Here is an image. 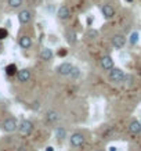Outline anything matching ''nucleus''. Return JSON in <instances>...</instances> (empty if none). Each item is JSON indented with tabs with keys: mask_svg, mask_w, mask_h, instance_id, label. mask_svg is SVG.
Returning a JSON list of instances; mask_svg holds the SVG:
<instances>
[{
	"mask_svg": "<svg viewBox=\"0 0 141 151\" xmlns=\"http://www.w3.org/2000/svg\"><path fill=\"white\" fill-rule=\"evenodd\" d=\"M109 79L114 83H122L125 81V72L120 68H112L109 72Z\"/></svg>",
	"mask_w": 141,
	"mask_h": 151,
	"instance_id": "obj_1",
	"label": "nucleus"
},
{
	"mask_svg": "<svg viewBox=\"0 0 141 151\" xmlns=\"http://www.w3.org/2000/svg\"><path fill=\"white\" fill-rule=\"evenodd\" d=\"M3 129H4L6 132H14V130H17L18 129V124H17V119L15 118H7L3 122Z\"/></svg>",
	"mask_w": 141,
	"mask_h": 151,
	"instance_id": "obj_2",
	"label": "nucleus"
},
{
	"mask_svg": "<svg viewBox=\"0 0 141 151\" xmlns=\"http://www.w3.org/2000/svg\"><path fill=\"white\" fill-rule=\"evenodd\" d=\"M32 129H33V125L31 121H22L21 122V125L18 126V130L21 134H24V136H28V134H31L32 133Z\"/></svg>",
	"mask_w": 141,
	"mask_h": 151,
	"instance_id": "obj_3",
	"label": "nucleus"
},
{
	"mask_svg": "<svg viewBox=\"0 0 141 151\" xmlns=\"http://www.w3.org/2000/svg\"><path fill=\"white\" fill-rule=\"evenodd\" d=\"M112 45L115 46V49H122L125 45H126V37L120 35V33H116L112 37Z\"/></svg>",
	"mask_w": 141,
	"mask_h": 151,
	"instance_id": "obj_4",
	"label": "nucleus"
},
{
	"mask_svg": "<svg viewBox=\"0 0 141 151\" xmlns=\"http://www.w3.org/2000/svg\"><path fill=\"white\" fill-rule=\"evenodd\" d=\"M31 19H32V13H31L29 10H22V11L18 14V21H19V24H21V25L28 24Z\"/></svg>",
	"mask_w": 141,
	"mask_h": 151,
	"instance_id": "obj_5",
	"label": "nucleus"
},
{
	"mask_svg": "<svg viewBox=\"0 0 141 151\" xmlns=\"http://www.w3.org/2000/svg\"><path fill=\"white\" fill-rule=\"evenodd\" d=\"M83 143H84V136L82 133H73L71 136V144L73 147H80L83 146Z\"/></svg>",
	"mask_w": 141,
	"mask_h": 151,
	"instance_id": "obj_6",
	"label": "nucleus"
},
{
	"mask_svg": "<svg viewBox=\"0 0 141 151\" xmlns=\"http://www.w3.org/2000/svg\"><path fill=\"white\" fill-rule=\"evenodd\" d=\"M57 15H58L59 19H62V21H65V19H69V17H71V9H69L68 6H61L58 9V13H57Z\"/></svg>",
	"mask_w": 141,
	"mask_h": 151,
	"instance_id": "obj_7",
	"label": "nucleus"
},
{
	"mask_svg": "<svg viewBox=\"0 0 141 151\" xmlns=\"http://www.w3.org/2000/svg\"><path fill=\"white\" fill-rule=\"evenodd\" d=\"M17 79L22 83L28 82L31 79V71L29 69H19V71H17Z\"/></svg>",
	"mask_w": 141,
	"mask_h": 151,
	"instance_id": "obj_8",
	"label": "nucleus"
},
{
	"mask_svg": "<svg viewBox=\"0 0 141 151\" xmlns=\"http://www.w3.org/2000/svg\"><path fill=\"white\" fill-rule=\"evenodd\" d=\"M101 65H102V68L105 71H111L114 68V60H112V57L111 55H104L101 58Z\"/></svg>",
	"mask_w": 141,
	"mask_h": 151,
	"instance_id": "obj_9",
	"label": "nucleus"
},
{
	"mask_svg": "<svg viewBox=\"0 0 141 151\" xmlns=\"http://www.w3.org/2000/svg\"><path fill=\"white\" fill-rule=\"evenodd\" d=\"M72 67L73 65L69 64V63H62V64L57 68V72H58L59 75H62V76H68L69 72H71V69H72Z\"/></svg>",
	"mask_w": 141,
	"mask_h": 151,
	"instance_id": "obj_10",
	"label": "nucleus"
},
{
	"mask_svg": "<svg viewBox=\"0 0 141 151\" xmlns=\"http://www.w3.org/2000/svg\"><path fill=\"white\" fill-rule=\"evenodd\" d=\"M101 11H102V15H104L105 18H112L115 15V9L111 4H108V3H107V4H102Z\"/></svg>",
	"mask_w": 141,
	"mask_h": 151,
	"instance_id": "obj_11",
	"label": "nucleus"
},
{
	"mask_svg": "<svg viewBox=\"0 0 141 151\" xmlns=\"http://www.w3.org/2000/svg\"><path fill=\"white\" fill-rule=\"evenodd\" d=\"M18 45L22 49H29V47L32 46V39L28 36V35H24V36H19L18 39Z\"/></svg>",
	"mask_w": 141,
	"mask_h": 151,
	"instance_id": "obj_12",
	"label": "nucleus"
},
{
	"mask_svg": "<svg viewBox=\"0 0 141 151\" xmlns=\"http://www.w3.org/2000/svg\"><path fill=\"white\" fill-rule=\"evenodd\" d=\"M65 39H67V42H68L69 45H75L77 42V35L75 31H72V29H68L67 32H65Z\"/></svg>",
	"mask_w": 141,
	"mask_h": 151,
	"instance_id": "obj_13",
	"label": "nucleus"
},
{
	"mask_svg": "<svg viewBox=\"0 0 141 151\" xmlns=\"http://www.w3.org/2000/svg\"><path fill=\"white\" fill-rule=\"evenodd\" d=\"M40 58L43 61H50L53 58V51L49 49V47H43L40 50Z\"/></svg>",
	"mask_w": 141,
	"mask_h": 151,
	"instance_id": "obj_14",
	"label": "nucleus"
},
{
	"mask_svg": "<svg viewBox=\"0 0 141 151\" xmlns=\"http://www.w3.org/2000/svg\"><path fill=\"white\" fill-rule=\"evenodd\" d=\"M129 129H130V132L134 133V134L141 133V122L140 121H133L132 124H130V126H129Z\"/></svg>",
	"mask_w": 141,
	"mask_h": 151,
	"instance_id": "obj_15",
	"label": "nucleus"
},
{
	"mask_svg": "<svg viewBox=\"0 0 141 151\" xmlns=\"http://www.w3.org/2000/svg\"><path fill=\"white\" fill-rule=\"evenodd\" d=\"M58 114L55 112V111H49L47 114H46V119H47V122H50V124H54L58 121Z\"/></svg>",
	"mask_w": 141,
	"mask_h": 151,
	"instance_id": "obj_16",
	"label": "nucleus"
},
{
	"mask_svg": "<svg viewBox=\"0 0 141 151\" xmlns=\"http://www.w3.org/2000/svg\"><path fill=\"white\" fill-rule=\"evenodd\" d=\"M97 37H98V31H96V29H89L86 32V39H89V40H96Z\"/></svg>",
	"mask_w": 141,
	"mask_h": 151,
	"instance_id": "obj_17",
	"label": "nucleus"
},
{
	"mask_svg": "<svg viewBox=\"0 0 141 151\" xmlns=\"http://www.w3.org/2000/svg\"><path fill=\"white\" fill-rule=\"evenodd\" d=\"M7 3H9V6L11 9H18V7L22 6L24 0H7Z\"/></svg>",
	"mask_w": 141,
	"mask_h": 151,
	"instance_id": "obj_18",
	"label": "nucleus"
},
{
	"mask_svg": "<svg viewBox=\"0 0 141 151\" xmlns=\"http://www.w3.org/2000/svg\"><path fill=\"white\" fill-rule=\"evenodd\" d=\"M55 136L59 139V140H62V139L67 137V130L64 128H57L55 129Z\"/></svg>",
	"mask_w": 141,
	"mask_h": 151,
	"instance_id": "obj_19",
	"label": "nucleus"
},
{
	"mask_svg": "<svg viewBox=\"0 0 141 151\" xmlns=\"http://www.w3.org/2000/svg\"><path fill=\"white\" fill-rule=\"evenodd\" d=\"M17 71H18V69H17V67H15L14 64L7 65V67H6V73H7V75H10V76L15 75V73H17Z\"/></svg>",
	"mask_w": 141,
	"mask_h": 151,
	"instance_id": "obj_20",
	"label": "nucleus"
},
{
	"mask_svg": "<svg viewBox=\"0 0 141 151\" xmlns=\"http://www.w3.org/2000/svg\"><path fill=\"white\" fill-rule=\"evenodd\" d=\"M68 76H71L72 79H77L80 76V69L76 68V67H72V69H71V72H69Z\"/></svg>",
	"mask_w": 141,
	"mask_h": 151,
	"instance_id": "obj_21",
	"label": "nucleus"
},
{
	"mask_svg": "<svg viewBox=\"0 0 141 151\" xmlns=\"http://www.w3.org/2000/svg\"><path fill=\"white\" fill-rule=\"evenodd\" d=\"M138 37H140L138 32H133L132 35H130V39H129V42H130V45H136L137 42H138Z\"/></svg>",
	"mask_w": 141,
	"mask_h": 151,
	"instance_id": "obj_22",
	"label": "nucleus"
},
{
	"mask_svg": "<svg viewBox=\"0 0 141 151\" xmlns=\"http://www.w3.org/2000/svg\"><path fill=\"white\" fill-rule=\"evenodd\" d=\"M7 35H9L7 29H4V28H0V40L6 39V37H7Z\"/></svg>",
	"mask_w": 141,
	"mask_h": 151,
	"instance_id": "obj_23",
	"label": "nucleus"
},
{
	"mask_svg": "<svg viewBox=\"0 0 141 151\" xmlns=\"http://www.w3.org/2000/svg\"><path fill=\"white\" fill-rule=\"evenodd\" d=\"M58 54L59 55H67V54H68V51H67V50H59Z\"/></svg>",
	"mask_w": 141,
	"mask_h": 151,
	"instance_id": "obj_24",
	"label": "nucleus"
},
{
	"mask_svg": "<svg viewBox=\"0 0 141 151\" xmlns=\"http://www.w3.org/2000/svg\"><path fill=\"white\" fill-rule=\"evenodd\" d=\"M3 51V45H1V42H0V53Z\"/></svg>",
	"mask_w": 141,
	"mask_h": 151,
	"instance_id": "obj_25",
	"label": "nucleus"
},
{
	"mask_svg": "<svg viewBox=\"0 0 141 151\" xmlns=\"http://www.w3.org/2000/svg\"><path fill=\"white\" fill-rule=\"evenodd\" d=\"M111 151H116V147H111Z\"/></svg>",
	"mask_w": 141,
	"mask_h": 151,
	"instance_id": "obj_26",
	"label": "nucleus"
},
{
	"mask_svg": "<svg viewBox=\"0 0 141 151\" xmlns=\"http://www.w3.org/2000/svg\"><path fill=\"white\" fill-rule=\"evenodd\" d=\"M47 151H53V148H51V147H47Z\"/></svg>",
	"mask_w": 141,
	"mask_h": 151,
	"instance_id": "obj_27",
	"label": "nucleus"
},
{
	"mask_svg": "<svg viewBox=\"0 0 141 151\" xmlns=\"http://www.w3.org/2000/svg\"><path fill=\"white\" fill-rule=\"evenodd\" d=\"M33 1H36V3H37V1H40V0H33Z\"/></svg>",
	"mask_w": 141,
	"mask_h": 151,
	"instance_id": "obj_28",
	"label": "nucleus"
},
{
	"mask_svg": "<svg viewBox=\"0 0 141 151\" xmlns=\"http://www.w3.org/2000/svg\"><path fill=\"white\" fill-rule=\"evenodd\" d=\"M98 151H102V150H98Z\"/></svg>",
	"mask_w": 141,
	"mask_h": 151,
	"instance_id": "obj_29",
	"label": "nucleus"
},
{
	"mask_svg": "<svg viewBox=\"0 0 141 151\" xmlns=\"http://www.w3.org/2000/svg\"><path fill=\"white\" fill-rule=\"evenodd\" d=\"M0 19H1V18H0Z\"/></svg>",
	"mask_w": 141,
	"mask_h": 151,
	"instance_id": "obj_30",
	"label": "nucleus"
}]
</instances>
